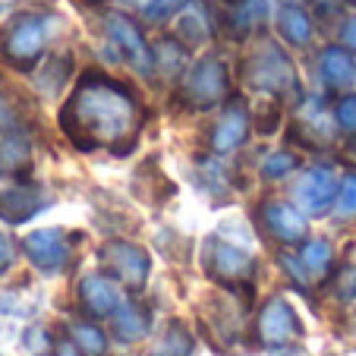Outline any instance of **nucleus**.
<instances>
[{"instance_id":"5","label":"nucleus","mask_w":356,"mask_h":356,"mask_svg":"<svg viewBox=\"0 0 356 356\" xmlns=\"http://www.w3.org/2000/svg\"><path fill=\"white\" fill-rule=\"evenodd\" d=\"M101 26H104V35L120 51V57L129 63V70L136 76H155V51L145 38V29L133 16L120 13V10H104Z\"/></svg>"},{"instance_id":"38","label":"nucleus","mask_w":356,"mask_h":356,"mask_svg":"<svg viewBox=\"0 0 356 356\" xmlns=\"http://www.w3.org/2000/svg\"><path fill=\"white\" fill-rule=\"evenodd\" d=\"M88 3H98V7H108V3H133V0H88Z\"/></svg>"},{"instance_id":"16","label":"nucleus","mask_w":356,"mask_h":356,"mask_svg":"<svg viewBox=\"0 0 356 356\" xmlns=\"http://www.w3.org/2000/svg\"><path fill=\"white\" fill-rule=\"evenodd\" d=\"M318 79L328 92H350L356 79L353 51L343 44H325L318 54Z\"/></svg>"},{"instance_id":"2","label":"nucleus","mask_w":356,"mask_h":356,"mask_svg":"<svg viewBox=\"0 0 356 356\" xmlns=\"http://www.w3.org/2000/svg\"><path fill=\"white\" fill-rule=\"evenodd\" d=\"M240 76L252 92L259 95H275V98H287V95L300 92V79H296V67L284 44L271 38H259L256 44L246 51L240 63Z\"/></svg>"},{"instance_id":"15","label":"nucleus","mask_w":356,"mask_h":356,"mask_svg":"<svg viewBox=\"0 0 356 356\" xmlns=\"http://www.w3.org/2000/svg\"><path fill=\"white\" fill-rule=\"evenodd\" d=\"M79 306L88 318H108L120 306V293H117V281L108 277L104 271H92L79 281Z\"/></svg>"},{"instance_id":"12","label":"nucleus","mask_w":356,"mask_h":356,"mask_svg":"<svg viewBox=\"0 0 356 356\" xmlns=\"http://www.w3.org/2000/svg\"><path fill=\"white\" fill-rule=\"evenodd\" d=\"M337 189H341V177L334 174V168H325V164L306 168L293 186L296 209H300L306 218L328 215L337 202Z\"/></svg>"},{"instance_id":"18","label":"nucleus","mask_w":356,"mask_h":356,"mask_svg":"<svg viewBox=\"0 0 356 356\" xmlns=\"http://www.w3.org/2000/svg\"><path fill=\"white\" fill-rule=\"evenodd\" d=\"M111 318H114L111 331H114V337L123 343H136L152 331V306H145V302L136 300V296L123 300Z\"/></svg>"},{"instance_id":"36","label":"nucleus","mask_w":356,"mask_h":356,"mask_svg":"<svg viewBox=\"0 0 356 356\" xmlns=\"http://www.w3.org/2000/svg\"><path fill=\"white\" fill-rule=\"evenodd\" d=\"M10 262H13V246H10L7 236L0 234V268H7Z\"/></svg>"},{"instance_id":"25","label":"nucleus","mask_w":356,"mask_h":356,"mask_svg":"<svg viewBox=\"0 0 356 356\" xmlns=\"http://www.w3.org/2000/svg\"><path fill=\"white\" fill-rule=\"evenodd\" d=\"M252 129L262 136H271L281 127V98L275 95H259V101L252 104Z\"/></svg>"},{"instance_id":"17","label":"nucleus","mask_w":356,"mask_h":356,"mask_svg":"<svg viewBox=\"0 0 356 356\" xmlns=\"http://www.w3.org/2000/svg\"><path fill=\"white\" fill-rule=\"evenodd\" d=\"M275 29L287 47H309L316 38V19L300 3H281L275 13Z\"/></svg>"},{"instance_id":"32","label":"nucleus","mask_w":356,"mask_h":356,"mask_svg":"<svg viewBox=\"0 0 356 356\" xmlns=\"http://www.w3.org/2000/svg\"><path fill=\"white\" fill-rule=\"evenodd\" d=\"M306 3L312 7V13L316 16H322V19H334V16L343 10L347 0H306Z\"/></svg>"},{"instance_id":"20","label":"nucleus","mask_w":356,"mask_h":356,"mask_svg":"<svg viewBox=\"0 0 356 356\" xmlns=\"http://www.w3.org/2000/svg\"><path fill=\"white\" fill-rule=\"evenodd\" d=\"M152 51H155V76L168 82H180V76L189 67V47L177 35H170V38H158Z\"/></svg>"},{"instance_id":"13","label":"nucleus","mask_w":356,"mask_h":356,"mask_svg":"<svg viewBox=\"0 0 356 356\" xmlns=\"http://www.w3.org/2000/svg\"><path fill=\"white\" fill-rule=\"evenodd\" d=\"M26 256L32 259V265L44 275H60L73 262V236L63 227H41L32 230L22 243Z\"/></svg>"},{"instance_id":"7","label":"nucleus","mask_w":356,"mask_h":356,"mask_svg":"<svg viewBox=\"0 0 356 356\" xmlns=\"http://www.w3.org/2000/svg\"><path fill=\"white\" fill-rule=\"evenodd\" d=\"M98 265L108 277L129 290V293H142L148 284V271H152V256L139 243L129 240H108L98 249Z\"/></svg>"},{"instance_id":"28","label":"nucleus","mask_w":356,"mask_h":356,"mask_svg":"<svg viewBox=\"0 0 356 356\" xmlns=\"http://www.w3.org/2000/svg\"><path fill=\"white\" fill-rule=\"evenodd\" d=\"M26 168H29V139L19 129H13L7 136V145H3V170L7 174H22Z\"/></svg>"},{"instance_id":"9","label":"nucleus","mask_w":356,"mask_h":356,"mask_svg":"<svg viewBox=\"0 0 356 356\" xmlns=\"http://www.w3.org/2000/svg\"><path fill=\"white\" fill-rule=\"evenodd\" d=\"M256 343L265 350H281L302 341V322L287 296H268L256 316Z\"/></svg>"},{"instance_id":"4","label":"nucleus","mask_w":356,"mask_h":356,"mask_svg":"<svg viewBox=\"0 0 356 356\" xmlns=\"http://www.w3.org/2000/svg\"><path fill=\"white\" fill-rule=\"evenodd\" d=\"M230 98V70L218 54H202L177 82V104L193 114L221 108Z\"/></svg>"},{"instance_id":"6","label":"nucleus","mask_w":356,"mask_h":356,"mask_svg":"<svg viewBox=\"0 0 356 356\" xmlns=\"http://www.w3.org/2000/svg\"><path fill=\"white\" fill-rule=\"evenodd\" d=\"M44 44H47V26L38 13H19L7 22L3 29V38H0V51L7 57L10 67L29 70L44 57Z\"/></svg>"},{"instance_id":"35","label":"nucleus","mask_w":356,"mask_h":356,"mask_svg":"<svg viewBox=\"0 0 356 356\" xmlns=\"http://www.w3.org/2000/svg\"><path fill=\"white\" fill-rule=\"evenodd\" d=\"M0 127L7 129V133L19 129V127H16V114H13V108H10V104H7L3 98H0Z\"/></svg>"},{"instance_id":"27","label":"nucleus","mask_w":356,"mask_h":356,"mask_svg":"<svg viewBox=\"0 0 356 356\" xmlns=\"http://www.w3.org/2000/svg\"><path fill=\"white\" fill-rule=\"evenodd\" d=\"M193 0H145L142 3V19L152 26H164V22L177 19Z\"/></svg>"},{"instance_id":"14","label":"nucleus","mask_w":356,"mask_h":356,"mask_svg":"<svg viewBox=\"0 0 356 356\" xmlns=\"http://www.w3.org/2000/svg\"><path fill=\"white\" fill-rule=\"evenodd\" d=\"M268 19H275L271 0H221L218 10V26L234 41H249L268 26Z\"/></svg>"},{"instance_id":"10","label":"nucleus","mask_w":356,"mask_h":356,"mask_svg":"<svg viewBox=\"0 0 356 356\" xmlns=\"http://www.w3.org/2000/svg\"><path fill=\"white\" fill-rule=\"evenodd\" d=\"M249 129H252V111L240 95H230L221 104V114H218L215 127L209 133V152L215 158L234 155L236 148L246 145Z\"/></svg>"},{"instance_id":"26","label":"nucleus","mask_w":356,"mask_h":356,"mask_svg":"<svg viewBox=\"0 0 356 356\" xmlns=\"http://www.w3.org/2000/svg\"><path fill=\"white\" fill-rule=\"evenodd\" d=\"M189 353H193V334H189L180 322H170L168 331L161 334L158 350L148 356H189Z\"/></svg>"},{"instance_id":"33","label":"nucleus","mask_w":356,"mask_h":356,"mask_svg":"<svg viewBox=\"0 0 356 356\" xmlns=\"http://www.w3.org/2000/svg\"><path fill=\"white\" fill-rule=\"evenodd\" d=\"M337 35H341V44L350 47V51L356 54V13L350 16V19L341 22V32H337Z\"/></svg>"},{"instance_id":"3","label":"nucleus","mask_w":356,"mask_h":356,"mask_svg":"<svg viewBox=\"0 0 356 356\" xmlns=\"http://www.w3.org/2000/svg\"><path fill=\"white\" fill-rule=\"evenodd\" d=\"M202 265L205 275L218 284L221 290L236 293L243 302H252L256 293V259L243 246L224 240V236H209L202 243Z\"/></svg>"},{"instance_id":"1","label":"nucleus","mask_w":356,"mask_h":356,"mask_svg":"<svg viewBox=\"0 0 356 356\" xmlns=\"http://www.w3.org/2000/svg\"><path fill=\"white\" fill-rule=\"evenodd\" d=\"M142 123L139 95L101 70H82L60 108V129L79 152L129 155L139 145Z\"/></svg>"},{"instance_id":"31","label":"nucleus","mask_w":356,"mask_h":356,"mask_svg":"<svg viewBox=\"0 0 356 356\" xmlns=\"http://www.w3.org/2000/svg\"><path fill=\"white\" fill-rule=\"evenodd\" d=\"M331 287H334V293H337V300H353L356 296V268H341L334 275L331 271Z\"/></svg>"},{"instance_id":"29","label":"nucleus","mask_w":356,"mask_h":356,"mask_svg":"<svg viewBox=\"0 0 356 356\" xmlns=\"http://www.w3.org/2000/svg\"><path fill=\"white\" fill-rule=\"evenodd\" d=\"M331 211H334V218H341V221H356V170H350L341 180L337 202Z\"/></svg>"},{"instance_id":"11","label":"nucleus","mask_w":356,"mask_h":356,"mask_svg":"<svg viewBox=\"0 0 356 356\" xmlns=\"http://www.w3.org/2000/svg\"><path fill=\"white\" fill-rule=\"evenodd\" d=\"M256 221L259 227L265 230L271 243L277 246H302L306 243V234H309V221L296 205L281 199H265L259 202L256 209Z\"/></svg>"},{"instance_id":"37","label":"nucleus","mask_w":356,"mask_h":356,"mask_svg":"<svg viewBox=\"0 0 356 356\" xmlns=\"http://www.w3.org/2000/svg\"><path fill=\"white\" fill-rule=\"evenodd\" d=\"M277 356H309L302 347H296V343H290V347H281L277 350Z\"/></svg>"},{"instance_id":"8","label":"nucleus","mask_w":356,"mask_h":356,"mask_svg":"<svg viewBox=\"0 0 356 356\" xmlns=\"http://www.w3.org/2000/svg\"><path fill=\"white\" fill-rule=\"evenodd\" d=\"M337 133L341 129H337V120H334V108L328 111V104L322 98L306 95L302 104L296 108L293 120H290L287 136H290V142L309 148V152H325V148H331Z\"/></svg>"},{"instance_id":"34","label":"nucleus","mask_w":356,"mask_h":356,"mask_svg":"<svg viewBox=\"0 0 356 356\" xmlns=\"http://www.w3.org/2000/svg\"><path fill=\"white\" fill-rule=\"evenodd\" d=\"M51 350H54V356H86V353H82V350L73 343V337H60V341H57Z\"/></svg>"},{"instance_id":"40","label":"nucleus","mask_w":356,"mask_h":356,"mask_svg":"<svg viewBox=\"0 0 356 356\" xmlns=\"http://www.w3.org/2000/svg\"><path fill=\"white\" fill-rule=\"evenodd\" d=\"M347 3H353V7H356V0H347Z\"/></svg>"},{"instance_id":"23","label":"nucleus","mask_w":356,"mask_h":356,"mask_svg":"<svg viewBox=\"0 0 356 356\" xmlns=\"http://www.w3.org/2000/svg\"><path fill=\"white\" fill-rule=\"evenodd\" d=\"M302 161L296 152H290V148H277V152H268V155L262 158V164H259V177H262L265 183H277V180H287L293 170H300Z\"/></svg>"},{"instance_id":"30","label":"nucleus","mask_w":356,"mask_h":356,"mask_svg":"<svg viewBox=\"0 0 356 356\" xmlns=\"http://www.w3.org/2000/svg\"><path fill=\"white\" fill-rule=\"evenodd\" d=\"M334 120L343 136L356 139V92H341V98L334 101Z\"/></svg>"},{"instance_id":"21","label":"nucleus","mask_w":356,"mask_h":356,"mask_svg":"<svg viewBox=\"0 0 356 356\" xmlns=\"http://www.w3.org/2000/svg\"><path fill=\"white\" fill-rule=\"evenodd\" d=\"M300 262L312 281H328L331 265H334V249L328 240H309L300 246Z\"/></svg>"},{"instance_id":"19","label":"nucleus","mask_w":356,"mask_h":356,"mask_svg":"<svg viewBox=\"0 0 356 356\" xmlns=\"http://www.w3.org/2000/svg\"><path fill=\"white\" fill-rule=\"evenodd\" d=\"M47 205V195L41 193L32 183H22V186H10L0 193V218L7 224H22L29 218H35L41 209Z\"/></svg>"},{"instance_id":"24","label":"nucleus","mask_w":356,"mask_h":356,"mask_svg":"<svg viewBox=\"0 0 356 356\" xmlns=\"http://www.w3.org/2000/svg\"><path fill=\"white\" fill-rule=\"evenodd\" d=\"M70 337L86 356H108V337L95 322H70Z\"/></svg>"},{"instance_id":"22","label":"nucleus","mask_w":356,"mask_h":356,"mask_svg":"<svg viewBox=\"0 0 356 356\" xmlns=\"http://www.w3.org/2000/svg\"><path fill=\"white\" fill-rule=\"evenodd\" d=\"M136 177H142V180H148V189H139V199L142 202H148V205H164V202L170 199V195L177 193V183L170 180L168 174H164L158 164H152V161H145L139 170H136Z\"/></svg>"},{"instance_id":"39","label":"nucleus","mask_w":356,"mask_h":356,"mask_svg":"<svg viewBox=\"0 0 356 356\" xmlns=\"http://www.w3.org/2000/svg\"><path fill=\"white\" fill-rule=\"evenodd\" d=\"M347 322H350V334H347V337H350V341H356V312L347 318Z\"/></svg>"}]
</instances>
